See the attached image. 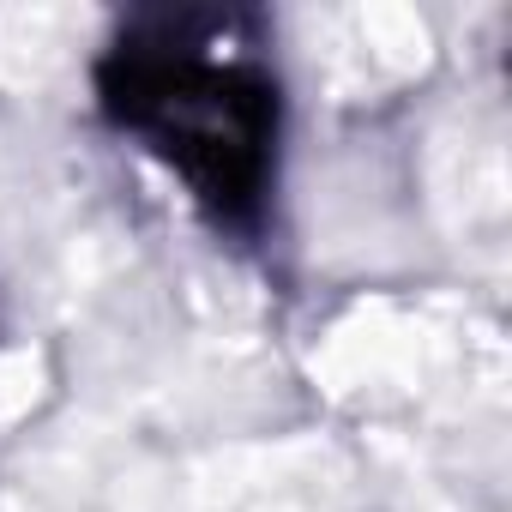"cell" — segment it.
<instances>
[{"label": "cell", "instance_id": "6da1fadb", "mask_svg": "<svg viewBox=\"0 0 512 512\" xmlns=\"http://www.w3.org/2000/svg\"><path fill=\"white\" fill-rule=\"evenodd\" d=\"M103 115L169 163L193 205L253 235L278 181V79L235 55V19L157 13L127 25L97 61Z\"/></svg>", "mask_w": 512, "mask_h": 512}]
</instances>
